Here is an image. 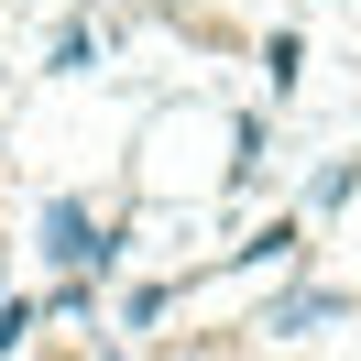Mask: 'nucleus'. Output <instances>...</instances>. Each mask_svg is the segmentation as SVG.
Segmentation results:
<instances>
[{"mask_svg":"<svg viewBox=\"0 0 361 361\" xmlns=\"http://www.w3.org/2000/svg\"><path fill=\"white\" fill-rule=\"evenodd\" d=\"M44 263H55V274H88V263H110V230H99L88 208H66V197H55V208H44Z\"/></svg>","mask_w":361,"mask_h":361,"instance_id":"1","label":"nucleus"}]
</instances>
